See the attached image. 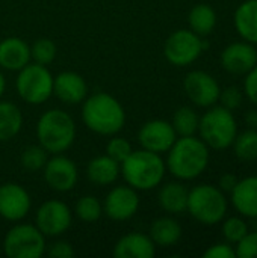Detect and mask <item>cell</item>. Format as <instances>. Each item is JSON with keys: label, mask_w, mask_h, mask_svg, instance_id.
Masks as SVG:
<instances>
[{"label": "cell", "mask_w": 257, "mask_h": 258, "mask_svg": "<svg viewBox=\"0 0 257 258\" xmlns=\"http://www.w3.org/2000/svg\"><path fill=\"white\" fill-rule=\"evenodd\" d=\"M242 100H244V92L238 86H227V88L221 89L218 103H221L223 107L233 112L235 109L241 107Z\"/></svg>", "instance_id": "obj_34"}, {"label": "cell", "mask_w": 257, "mask_h": 258, "mask_svg": "<svg viewBox=\"0 0 257 258\" xmlns=\"http://www.w3.org/2000/svg\"><path fill=\"white\" fill-rule=\"evenodd\" d=\"M47 160H48V153L39 144L26 147L20 156V165L23 166V169L30 172L41 171L45 166Z\"/></svg>", "instance_id": "obj_30"}, {"label": "cell", "mask_w": 257, "mask_h": 258, "mask_svg": "<svg viewBox=\"0 0 257 258\" xmlns=\"http://www.w3.org/2000/svg\"><path fill=\"white\" fill-rule=\"evenodd\" d=\"M73 224V212L61 200L42 203L35 215V225L45 237L62 236Z\"/></svg>", "instance_id": "obj_10"}, {"label": "cell", "mask_w": 257, "mask_h": 258, "mask_svg": "<svg viewBox=\"0 0 257 258\" xmlns=\"http://www.w3.org/2000/svg\"><path fill=\"white\" fill-rule=\"evenodd\" d=\"M189 190L180 181H170L161 186L158 192V203L168 215H180L186 212Z\"/></svg>", "instance_id": "obj_22"}, {"label": "cell", "mask_w": 257, "mask_h": 258, "mask_svg": "<svg viewBox=\"0 0 257 258\" xmlns=\"http://www.w3.org/2000/svg\"><path fill=\"white\" fill-rule=\"evenodd\" d=\"M121 175V168L117 160L108 154L95 156L88 162L86 177L95 186H111Z\"/></svg>", "instance_id": "obj_21"}, {"label": "cell", "mask_w": 257, "mask_h": 258, "mask_svg": "<svg viewBox=\"0 0 257 258\" xmlns=\"http://www.w3.org/2000/svg\"><path fill=\"white\" fill-rule=\"evenodd\" d=\"M177 133L170 121L150 119L144 122L138 132V142L141 148L162 154L167 153L177 139Z\"/></svg>", "instance_id": "obj_15"}, {"label": "cell", "mask_w": 257, "mask_h": 258, "mask_svg": "<svg viewBox=\"0 0 257 258\" xmlns=\"http://www.w3.org/2000/svg\"><path fill=\"white\" fill-rule=\"evenodd\" d=\"M132 151H133L132 144L126 138H120V136L114 135L106 144V154L109 157H112L114 160H117L118 163L126 160Z\"/></svg>", "instance_id": "obj_33"}, {"label": "cell", "mask_w": 257, "mask_h": 258, "mask_svg": "<svg viewBox=\"0 0 257 258\" xmlns=\"http://www.w3.org/2000/svg\"><path fill=\"white\" fill-rule=\"evenodd\" d=\"M198 133L209 150L223 151L230 148L238 136V122L232 110L215 104L200 116Z\"/></svg>", "instance_id": "obj_5"}, {"label": "cell", "mask_w": 257, "mask_h": 258, "mask_svg": "<svg viewBox=\"0 0 257 258\" xmlns=\"http://www.w3.org/2000/svg\"><path fill=\"white\" fill-rule=\"evenodd\" d=\"M30 45L18 38L8 36L0 41V68L6 71H20L30 62Z\"/></svg>", "instance_id": "obj_18"}, {"label": "cell", "mask_w": 257, "mask_h": 258, "mask_svg": "<svg viewBox=\"0 0 257 258\" xmlns=\"http://www.w3.org/2000/svg\"><path fill=\"white\" fill-rule=\"evenodd\" d=\"M5 91H6V79H5L3 73L0 71V100H2V97L5 94Z\"/></svg>", "instance_id": "obj_41"}, {"label": "cell", "mask_w": 257, "mask_h": 258, "mask_svg": "<svg viewBox=\"0 0 257 258\" xmlns=\"http://www.w3.org/2000/svg\"><path fill=\"white\" fill-rule=\"evenodd\" d=\"M121 175L135 190H153L164 181L167 165L161 154L148 150H133L130 156L120 163Z\"/></svg>", "instance_id": "obj_3"}, {"label": "cell", "mask_w": 257, "mask_h": 258, "mask_svg": "<svg viewBox=\"0 0 257 258\" xmlns=\"http://www.w3.org/2000/svg\"><path fill=\"white\" fill-rule=\"evenodd\" d=\"M233 24L239 36L250 42L257 44V0L242 2L233 15Z\"/></svg>", "instance_id": "obj_23"}, {"label": "cell", "mask_w": 257, "mask_h": 258, "mask_svg": "<svg viewBox=\"0 0 257 258\" xmlns=\"http://www.w3.org/2000/svg\"><path fill=\"white\" fill-rule=\"evenodd\" d=\"M42 175L45 184L59 194L70 192L76 187L79 180V171L76 163L62 154H53L42 168Z\"/></svg>", "instance_id": "obj_12"}, {"label": "cell", "mask_w": 257, "mask_h": 258, "mask_svg": "<svg viewBox=\"0 0 257 258\" xmlns=\"http://www.w3.org/2000/svg\"><path fill=\"white\" fill-rule=\"evenodd\" d=\"M236 257L257 258V231L247 233V236L236 243Z\"/></svg>", "instance_id": "obj_35"}, {"label": "cell", "mask_w": 257, "mask_h": 258, "mask_svg": "<svg viewBox=\"0 0 257 258\" xmlns=\"http://www.w3.org/2000/svg\"><path fill=\"white\" fill-rule=\"evenodd\" d=\"M245 124L250 128H257V110L251 109L245 113Z\"/></svg>", "instance_id": "obj_40"}, {"label": "cell", "mask_w": 257, "mask_h": 258, "mask_svg": "<svg viewBox=\"0 0 257 258\" xmlns=\"http://www.w3.org/2000/svg\"><path fill=\"white\" fill-rule=\"evenodd\" d=\"M171 124L177 136H194L198 132L200 116L192 107L183 106L174 112Z\"/></svg>", "instance_id": "obj_27"}, {"label": "cell", "mask_w": 257, "mask_h": 258, "mask_svg": "<svg viewBox=\"0 0 257 258\" xmlns=\"http://www.w3.org/2000/svg\"><path fill=\"white\" fill-rule=\"evenodd\" d=\"M206 48L201 36L191 29H179L173 32L164 45L165 59L174 67H188L194 63Z\"/></svg>", "instance_id": "obj_9"}, {"label": "cell", "mask_w": 257, "mask_h": 258, "mask_svg": "<svg viewBox=\"0 0 257 258\" xmlns=\"http://www.w3.org/2000/svg\"><path fill=\"white\" fill-rule=\"evenodd\" d=\"M183 234L182 225L171 216H162L151 222L150 239L156 246L170 248L180 242Z\"/></svg>", "instance_id": "obj_24"}, {"label": "cell", "mask_w": 257, "mask_h": 258, "mask_svg": "<svg viewBox=\"0 0 257 258\" xmlns=\"http://www.w3.org/2000/svg\"><path fill=\"white\" fill-rule=\"evenodd\" d=\"M58 54L56 44L48 38H39L30 45V59L39 65H50Z\"/></svg>", "instance_id": "obj_31"}, {"label": "cell", "mask_w": 257, "mask_h": 258, "mask_svg": "<svg viewBox=\"0 0 257 258\" xmlns=\"http://www.w3.org/2000/svg\"><path fill=\"white\" fill-rule=\"evenodd\" d=\"M32 209L29 192L18 183L8 181L0 186V218L9 222H20Z\"/></svg>", "instance_id": "obj_14"}, {"label": "cell", "mask_w": 257, "mask_h": 258, "mask_svg": "<svg viewBox=\"0 0 257 258\" xmlns=\"http://www.w3.org/2000/svg\"><path fill=\"white\" fill-rule=\"evenodd\" d=\"M45 236L32 224L14 225L3 239V252L8 258H41L45 254Z\"/></svg>", "instance_id": "obj_8"}, {"label": "cell", "mask_w": 257, "mask_h": 258, "mask_svg": "<svg viewBox=\"0 0 257 258\" xmlns=\"http://www.w3.org/2000/svg\"><path fill=\"white\" fill-rule=\"evenodd\" d=\"M189 29L200 36H206L214 32L217 26V12L208 3L195 5L188 14Z\"/></svg>", "instance_id": "obj_26"}, {"label": "cell", "mask_w": 257, "mask_h": 258, "mask_svg": "<svg viewBox=\"0 0 257 258\" xmlns=\"http://www.w3.org/2000/svg\"><path fill=\"white\" fill-rule=\"evenodd\" d=\"M82 121L92 133L114 136L118 135L126 124V110L114 95L97 92L83 100Z\"/></svg>", "instance_id": "obj_2"}, {"label": "cell", "mask_w": 257, "mask_h": 258, "mask_svg": "<svg viewBox=\"0 0 257 258\" xmlns=\"http://www.w3.org/2000/svg\"><path fill=\"white\" fill-rule=\"evenodd\" d=\"M229 203L226 194L212 184H198L189 190L186 212L203 225H217L227 215Z\"/></svg>", "instance_id": "obj_6"}, {"label": "cell", "mask_w": 257, "mask_h": 258, "mask_svg": "<svg viewBox=\"0 0 257 258\" xmlns=\"http://www.w3.org/2000/svg\"><path fill=\"white\" fill-rule=\"evenodd\" d=\"M139 195L138 190L126 186H115L106 195L103 201V213L115 222H123L136 215L139 210Z\"/></svg>", "instance_id": "obj_13"}, {"label": "cell", "mask_w": 257, "mask_h": 258, "mask_svg": "<svg viewBox=\"0 0 257 258\" xmlns=\"http://www.w3.org/2000/svg\"><path fill=\"white\" fill-rule=\"evenodd\" d=\"M53 95L65 104H80L88 97L86 80L74 71L53 76Z\"/></svg>", "instance_id": "obj_17"}, {"label": "cell", "mask_w": 257, "mask_h": 258, "mask_svg": "<svg viewBox=\"0 0 257 258\" xmlns=\"http://www.w3.org/2000/svg\"><path fill=\"white\" fill-rule=\"evenodd\" d=\"M220 62L227 73L245 76L257 65L256 47L247 41L232 42L221 51Z\"/></svg>", "instance_id": "obj_16"}, {"label": "cell", "mask_w": 257, "mask_h": 258, "mask_svg": "<svg viewBox=\"0 0 257 258\" xmlns=\"http://www.w3.org/2000/svg\"><path fill=\"white\" fill-rule=\"evenodd\" d=\"M76 132L73 116L62 109L45 110L36 122L38 144L48 154H62L70 150L76 141Z\"/></svg>", "instance_id": "obj_4"}, {"label": "cell", "mask_w": 257, "mask_h": 258, "mask_svg": "<svg viewBox=\"0 0 257 258\" xmlns=\"http://www.w3.org/2000/svg\"><path fill=\"white\" fill-rule=\"evenodd\" d=\"M242 92L254 106H257V65L245 74Z\"/></svg>", "instance_id": "obj_37"}, {"label": "cell", "mask_w": 257, "mask_h": 258, "mask_svg": "<svg viewBox=\"0 0 257 258\" xmlns=\"http://www.w3.org/2000/svg\"><path fill=\"white\" fill-rule=\"evenodd\" d=\"M47 254L52 258H71L74 255V248L67 240H58L53 245H50Z\"/></svg>", "instance_id": "obj_38"}, {"label": "cell", "mask_w": 257, "mask_h": 258, "mask_svg": "<svg viewBox=\"0 0 257 258\" xmlns=\"http://www.w3.org/2000/svg\"><path fill=\"white\" fill-rule=\"evenodd\" d=\"M204 258H235L236 257V251L232 246V243L226 242V243H215L212 246H209L204 254Z\"/></svg>", "instance_id": "obj_36"}, {"label": "cell", "mask_w": 257, "mask_h": 258, "mask_svg": "<svg viewBox=\"0 0 257 258\" xmlns=\"http://www.w3.org/2000/svg\"><path fill=\"white\" fill-rule=\"evenodd\" d=\"M235 156L242 162L257 160V128H248L242 133H238L233 144Z\"/></svg>", "instance_id": "obj_28"}, {"label": "cell", "mask_w": 257, "mask_h": 258, "mask_svg": "<svg viewBox=\"0 0 257 258\" xmlns=\"http://www.w3.org/2000/svg\"><path fill=\"white\" fill-rule=\"evenodd\" d=\"M248 231H250L248 224L241 216H232V218L223 219L221 233H223V237L226 239V242H229V243L236 245L247 236Z\"/></svg>", "instance_id": "obj_32"}, {"label": "cell", "mask_w": 257, "mask_h": 258, "mask_svg": "<svg viewBox=\"0 0 257 258\" xmlns=\"http://www.w3.org/2000/svg\"><path fill=\"white\" fill-rule=\"evenodd\" d=\"M167 171L180 181L198 178L209 165V147L194 136H179L167 151Z\"/></svg>", "instance_id": "obj_1"}, {"label": "cell", "mask_w": 257, "mask_h": 258, "mask_svg": "<svg viewBox=\"0 0 257 258\" xmlns=\"http://www.w3.org/2000/svg\"><path fill=\"white\" fill-rule=\"evenodd\" d=\"M236 183H238V177H236L235 174H232V172H227V174H223V175H221L218 187H220L224 194H230V192L235 189Z\"/></svg>", "instance_id": "obj_39"}, {"label": "cell", "mask_w": 257, "mask_h": 258, "mask_svg": "<svg viewBox=\"0 0 257 258\" xmlns=\"http://www.w3.org/2000/svg\"><path fill=\"white\" fill-rule=\"evenodd\" d=\"M23 127V113L11 101H0V142L14 139Z\"/></svg>", "instance_id": "obj_25"}, {"label": "cell", "mask_w": 257, "mask_h": 258, "mask_svg": "<svg viewBox=\"0 0 257 258\" xmlns=\"http://www.w3.org/2000/svg\"><path fill=\"white\" fill-rule=\"evenodd\" d=\"M230 200L235 210L242 218H257V175L238 180L235 189L230 192Z\"/></svg>", "instance_id": "obj_19"}, {"label": "cell", "mask_w": 257, "mask_h": 258, "mask_svg": "<svg viewBox=\"0 0 257 258\" xmlns=\"http://www.w3.org/2000/svg\"><path fill=\"white\" fill-rule=\"evenodd\" d=\"M17 73L15 89L24 103L38 106L48 101L53 95V74L45 65L29 62Z\"/></svg>", "instance_id": "obj_7"}, {"label": "cell", "mask_w": 257, "mask_h": 258, "mask_svg": "<svg viewBox=\"0 0 257 258\" xmlns=\"http://www.w3.org/2000/svg\"><path fill=\"white\" fill-rule=\"evenodd\" d=\"M155 255L156 245L150 236L142 233H127L114 246L115 258H153Z\"/></svg>", "instance_id": "obj_20"}, {"label": "cell", "mask_w": 257, "mask_h": 258, "mask_svg": "<svg viewBox=\"0 0 257 258\" xmlns=\"http://www.w3.org/2000/svg\"><path fill=\"white\" fill-rule=\"evenodd\" d=\"M183 89L188 98L198 107H212L220 100L221 86L217 79L201 70H194L186 74L183 80Z\"/></svg>", "instance_id": "obj_11"}, {"label": "cell", "mask_w": 257, "mask_h": 258, "mask_svg": "<svg viewBox=\"0 0 257 258\" xmlns=\"http://www.w3.org/2000/svg\"><path fill=\"white\" fill-rule=\"evenodd\" d=\"M76 216L86 224L97 222L103 215V204L94 195H83L74 206Z\"/></svg>", "instance_id": "obj_29"}]
</instances>
